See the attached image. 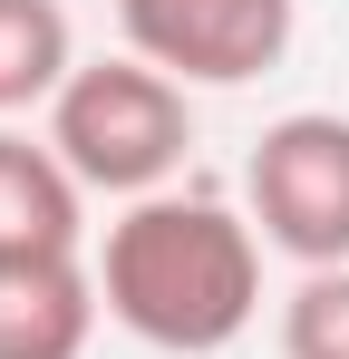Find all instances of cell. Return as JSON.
<instances>
[{"label":"cell","mask_w":349,"mask_h":359,"mask_svg":"<svg viewBox=\"0 0 349 359\" xmlns=\"http://www.w3.org/2000/svg\"><path fill=\"white\" fill-rule=\"evenodd\" d=\"M68 78H78L68 10H58V0H0V117L49 107Z\"/></svg>","instance_id":"obj_7"},{"label":"cell","mask_w":349,"mask_h":359,"mask_svg":"<svg viewBox=\"0 0 349 359\" xmlns=\"http://www.w3.org/2000/svg\"><path fill=\"white\" fill-rule=\"evenodd\" d=\"M88 233V184L58 165L49 136L0 126V262L20 252H78Z\"/></svg>","instance_id":"obj_6"},{"label":"cell","mask_w":349,"mask_h":359,"mask_svg":"<svg viewBox=\"0 0 349 359\" xmlns=\"http://www.w3.org/2000/svg\"><path fill=\"white\" fill-rule=\"evenodd\" d=\"M242 194H252V233L272 252H291L301 272H340L349 262V117H330V107L272 117L242 165Z\"/></svg>","instance_id":"obj_3"},{"label":"cell","mask_w":349,"mask_h":359,"mask_svg":"<svg viewBox=\"0 0 349 359\" xmlns=\"http://www.w3.org/2000/svg\"><path fill=\"white\" fill-rule=\"evenodd\" d=\"M126 59L165 68L174 88H252L291 59V0H116Z\"/></svg>","instance_id":"obj_4"},{"label":"cell","mask_w":349,"mask_h":359,"mask_svg":"<svg viewBox=\"0 0 349 359\" xmlns=\"http://www.w3.org/2000/svg\"><path fill=\"white\" fill-rule=\"evenodd\" d=\"M97 301L165 359H214L262 311V233L214 194H146L107 224Z\"/></svg>","instance_id":"obj_1"},{"label":"cell","mask_w":349,"mask_h":359,"mask_svg":"<svg viewBox=\"0 0 349 359\" xmlns=\"http://www.w3.org/2000/svg\"><path fill=\"white\" fill-rule=\"evenodd\" d=\"M282 359H349V262L301 272V292L282 301Z\"/></svg>","instance_id":"obj_8"},{"label":"cell","mask_w":349,"mask_h":359,"mask_svg":"<svg viewBox=\"0 0 349 359\" xmlns=\"http://www.w3.org/2000/svg\"><path fill=\"white\" fill-rule=\"evenodd\" d=\"M97 272L78 252H20L0 262V359H88L97 340Z\"/></svg>","instance_id":"obj_5"},{"label":"cell","mask_w":349,"mask_h":359,"mask_svg":"<svg viewBox=\"0 0 349 359\" xmlns=\"http://www.w3.org/2000/svg\"><path fill=\"white\" fill-rule=\"evenodd\" d=\"M49 146L88 194H165V175L194 146V107L146 59H78V78L49 97Z\"/></svg>","instance_id":"obj_2"}]
</instances>
